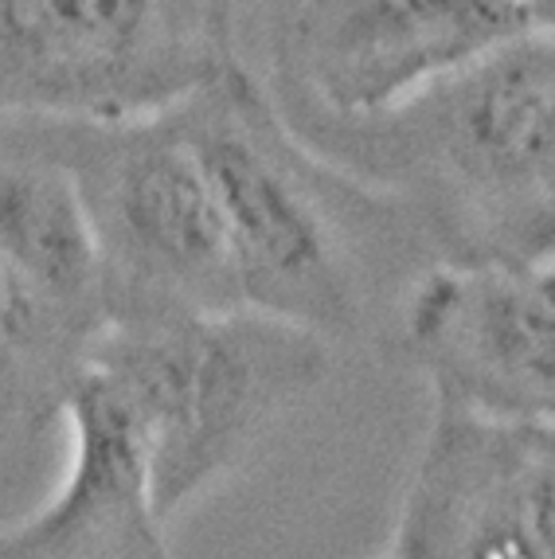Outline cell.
<instances>
[{
	"instance_id": "obj_12",
	"label": "cell",
	"mask_w": 555,
	"mask_h": 559,
	"mask_svg": "<svg viewBox=\"0 0 555 559\" xmlns=\"http://www.w3.org/2000/svg\"><path fill=\"white\" fill-rule=\"evenodd\" d=\"M540 282H544V289L555 298V262H544V266H536Z\"/></svg>"
},
{
	"instance_id": "obj_8",
	"label": "cell",
	"mask_w": 555,
	"mask_h": 559,
	"mask_svg": "<svg viewBox=\"0 0 555 559\" xmlns=\"http://www.w3.org/2000/svg\"><path fill=\"white\" fill-rule=\"evenodd\" d=\"M391 559H555V427L435 400Z\"/></svg>"
},
{
	"instance_id": "obj_9",
	"label": "cell",
	"mask_w": 555,
	"mask_h": 559,
	"mask_svg": "<svg viewBox=\"0 0 555 559\" xmlns=\"http://www.w3.org/2000/svg\"><path fill=\"white\" fill-rule=\"evenodd\" d=\"M67 474L28 521L0 528V559H173L133 411L98 372L67 388Z\"/></svg>"
},
{
	"instance_id": "obj_3",
	"label": "cell",
	"mask_w": 555,
	"mask_h": 559,
	"mask_svg": "<svg viewBox=\"0 0 555 559\" xmlns=\"http://www.w3.org/2000/svg\"><path fill=\"white\" fill-rule=\"evenodd\" d=\"M83 368L133 411L153 497L173 524L321 388L333 345L259 309L180 313L106 325Z\"/></svg>"
},
{
	"instance_id": "obj_7",
	"label": "cell",
	"mask_w": 555,
	"mask_h": 559,
	"mask_svg": "<svg viewBox=\"0 0 555 559\" xmlns=\"http://www.w3.org/2000/svg\"><path fill=\"white\" fill-rule=\"evenodd\" d=\"M399 348L435 400L555 427V298L536 266L435 262L399 309Z\"/></svg>"
},
{
	"instance_id": "obj_10",
	"label": "cell",
	"mask_w": 555,
	"mask_h": 559,
	"mask_svg": "<svg viewBox=\"0 0 555 559\" xmlns=\"http://www.w3.org/2000/svg\"><path fill=\"white\" fill-rule=\"evenodd\" d=\"M0 262L91 353L106 329V282L74 177L24 121L0 118Z\"/></svg>"
},
{
	"instance_id": "obj_4",
	"label": "cell",
	"mask_w": 555,
	"mask_h": 559,
	"mask_svg": "<svg viewBox=\"0 0 555 559\" xmlns=\"http://www.w3.org/2000/svg\"><path fill=\"white\" fill-rule=\"evenodd\" d=\"M20 121L83 192L106 325L247 309L212 188L173 114L126 126Z\"/></svg>"
},
{
	"instance_id": "obj_1",
	"label": "cell",
	"mask_w": 555,
	"mask_h": 559,
	"mask_svg": "<svg viewBox=\"0 0 555 559\" xmlns=\"http://www.w3.org/2000/svg\"><path fill=\"white\" fill-rule=\"evenodd\" d=\"M215 197L247 309L324 336L368 325L383 254L415 219L395 192L302 141L247 63L173 110Z\"/></svg>"
},
{
	"instance_id": "obj_11",
	"label": "cell",
	"mask_w": 555,
	"mask_h": 559,
	"mask_svg": "<svg viewBox=\"0 0 555 559\" xmlns=\"http://www.w3.org/2000/svg\"><path fill=\"white\" fill-rule=\"evenodd\" d=\"M83 364L86 348L0 262V435L63 415L67 388Z\"/></svg>"
},
{
	"instance_id": "obj_13",
	"label": "cell",
	"mask_w": 555,
	"mask_h": 559,
	"mask_svg": "<svg viewBox=\"0 0 555 559\" xmlns=\"http://www.w3.org/2000/svg\"><path fill=\"white\" fill-rule=\"evenodd\" d=\"M388 559H391V556H388Z\"/></svg>"
},
{
	"instance_id": "obj_5",
	"label": "cell",
	"mask_w": 555,
	"mask_h": 559,
	"mask_svg": "<svg viewBox=\"0 0 555 559\" xmlns=\"http://www.w3.org/2000/svg\"><path fill=\"white\" fill-rule=\"evenodd\" d=\"M232 4L0 0V118L126 126L173 114L239 59Z\"/></svg>"
},
{
	"instance_id": "obj_2",
	"label": "cell",
	"mask_w": 555,
	"mask_h": 559,
	"mask_svg": "<svg viewBox=\"0 0 555 559\" xmlns=\"http://www.w3.org/2000/svg\"><path fill=\"white\" fill-rule=\"evenodd\" d=\"M294 130L324 160L408 200L442 235L446 259L555 262V20L388 121Z\"/></svg>"
},
{
	"instance_id": "obj_6",
	"label": "cell",
	"mask_w": 555,
	"mask_h": 559,
	"mask_svg": "<svg viewBox=\"0 0 555 559\" xmlns=\"http://www.w3.org/2000/svg\"><path fill=\"white\" fill-rule=\"evenodd\" d=\"M270 75L294 126H376L555 20L540 0H329L270 9Z\"/></svg>"
}]
</instances>
